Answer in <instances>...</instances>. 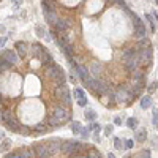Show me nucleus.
<instances>
[{
	"instance_id": "49530a36",
	"label": "nucleus",
	"mask_w": 158,
	"mask_h": 158,
	"mask_svg": "<svg viewBox=\"0 0 158 158\" xmlns=\"http://www.w3.org/2000/svg\"><path fill=\"white\" fill-rule=\"evenodd\" d=\"M114 123H115V125H122V119L120 117H115L114 119Z\"/></svg>"
},
{
	"instance_id": "412c9836",
	"label": "nucleus",
	"mask_w": 158,
	"mask_h": 158,
	"mask_svg": "<svg viewBox=\"0 0 158 158\" xmlns=\"http://www.w3.org/2000/svg\"><path fill=\"white\" fill-rule=\"evenodd\" d=\"M150 106H152V98H150L149 95L142 97V98H141V108H142V109H149Z\"/></svg>"
},
{
	"instance_id": "8fccbe9b",
	"label": "nucleus",
	"mask_w": 158,
	"mask_h": 158,
	"mask_svg": "<svg viewBox=\"0 0 158 158\" xmlns=\"http://www.w3.org/2000/svg\"><path fill=\"white\" fill-rule=\"evenodd\" d=\"M108 158H115V155L114 153H108Z\"/></svg>"
},
{
	"instance_id": "423d86ee",
	"label": "nucleus",
	"mask_w": 158,
	"mask_h": 158,
	"mask_svg": "<svg viewBox=\"0 0 158 158\" xmlns=\"http://www.w3.org/2000/svg\"><path fill=\"white\" fill-rule=\"evenodd\" d=\"M33 152H35V156L37 158H51V153H49V150H47V147H46L44 142L33 146Z\"/></svg>"
},
{
	"instance_id": "603ef678",
	"label": "nucleus",
	"mask_w": 158,
	"mask_h": 158,
	"mask_svg": "<svg viewBox=\"0 0 158 158\" xmlns=\"http://www.w3.org/2000/svg\"><path fill=\"white\" fill-rule=\"evenodd\" d=\"M156 128H158V125H156Z\"/></svg>"
},
{
	"instance_id": "e433bc0d",
	"label": "nucleus",
	"mask_w": 158,
	"mask_h": 158,
	"mask_svg": "<svg viewBox=\"0 0 158 158\" xmlns=\"http://www.w3.org/2000/svg\"><path fill=\"white\" fill-rule=\"evenodd\" d=\"M37 33H38V37H44V35H46V32H44V27L38 25V27H37Z\"/></svg>"
},
{
	"instance_id": "de8ad7c7",
	"label": "nucleus",
	"mask_w": 158,
	"mask_h": 158,
	"mask_svg": "<svg viewBox=\"0 0 158 158\" xmlns=\"http://www.w3.org/2000/svg\"><path fill=\"white\" fill-rule=\"evenodd\" d=\"M100 128V125H98V123H92V125H90V128H89V130H98Z\"/></svg>"
},
{
	"instance_id": "cd10ccee",
	"label": "nucleus",
	"mask_w": 158,
	"mask_h": 158,
	"mask_svg": "<svg viewBox=\"0 0 158 158\" xmlns=\"http://www.w3.org/2000/svg\"><path fill=\"white\" fill-rule=\"evenodd\" d=\"M84 115H85L87 120H95V119H97V112H95L93 109H87Z\"/></svg>"
},
{
	"instance_id": "393cba45",
	"label": "nucleus",
	"mask_w": 158,
	"mask_h": 158,
	"mask_svg": "<svg viewBox=\"0 0 158 158\" xmlns=\"http://www.w3.org/2000/svg\"><path fill=\"white\" fill-rule=\"evenodd\" d=\"M147 139V133H146V130H139L138 133H136V141L138 142H144Z\"/></svg>"
},
{
	"instance_id": "3c124183",
	"label": "nucleus",
	"mask_w": 158,
	"mask_h": 158,
	"mask_svg": "<svg viewBox=\"0 0 158 158\" xmlns=\"http://www.w3.org/2000/svg\"><path fill=\"white\" fill-rule=\"evenodd\" d=\"M155 3H156V5H158V0H155Z\"/></svg>"
},
{
	"instance_id": "37998d69",
	"label": "nucleus",
	"mask_w": 158,
	"mask_h": 158,
	"mask_svg": "<svg viewBox=\"0 0 158 158\" xmlns=\"http://www.w3.org/2000/svg\"><path fill=\"white\" fill-rule=\"evenodd\" d=\"M153 123H155V125H158V109H155V111H153Z\"/></svg>"
},
{
	"instance_id": "2eb2a0df",
	"label": "nucleus",
	"mask_w": 158,
	"mask_h": 158,
	"mask_svg": "<svg viewBox=\"0 0 158 158\" xmlns=\"http://www.w3.org/2000/svg\"><path fill=\"white\" fill-rule=\"evenodd\" d=\"M46 125L49 127L51 130H56V128H59V127L62 125V122H60L59 119H56L54 115H49V117H47V120H46Z\"/></svg>"
},
{
	"instance_id": "72a5a7b5",
	"label": "nucleus",
	"mask_w": 158,
	"mask_h": 158,
	"mask_svg": "<svg viewBox=\"0 0 158 158\" xmlns=\"http://www.w3.org/2000/svg\"><path fill=\"white\" fill-rule=\"evenodd\" d=\"M100 70H101V65H100V63H97V62H95V63H92V73H93V74H98Z\"/></svg>"
},
{
	"instance_id": "ea45409f",
	"label": "nucleus",
	"mask_w": 158,
	"mask_h": 158,
	"mask_svg": "<svg viewBox=\"0 0 158 158\" xmlns=\"http://www.w3.org/2000/svg\"><path fill=\"white\" fill-rule=\"evenodd\" d=\"M93 139L97 141V142H100V128H98V130H95V133H93Z\"/></svg>"
},
{
	"instance_id": "09e8293b",
	"label": "nucleus",
	"mask_w": 158,
	"mask_h": 158,
	"mask_svg": "<svg viewBox=\"0 0 158 158\" xmlns=\"http://www.w3.org/2000/svg\"><path fill=\"white\" fill-rule=\"evenodd\" d=\"M105 131H106V134H109V133L112 131V128H111V127H106V128H105Z\"/></svg>"
},
{
	"instance_id": "20e7f679",
	"label": "nucleus",
	"mask_w": 158,
	"mask_h": 158,
	"mask_svg": "<svg viewBox=\"0 0 158 158\" xmlns=\"http://www.w3.org/2000/svg\"><path fill=\"white\" fill-rule=\"evenodd\" d=\"M79 149H82V144L78 141H63L60 146V152H63L66 155H73V153H76Z\"/></svg>"
},
{
	"instance_id": "dca6fc26",
	"label": "nucleus",
	"mask_w": 158,
	"mask_h": 158,
	"mask_svg": "<svg viewBox=\"0 0 158 158\" xmlns=\"http://www.w3.org/2000/svg\"><path fill=\"white\" fill-rule=\"evenodd\" d=\"M44 19H46V22L47 24H56L57 22V15H56V13H54V11H44Z\"/></svg>"
},
{
	"instance_id": "0eeeda50",
	"label": "nucleus",
	"mask_w": 158,
	"mask_h": 158,
	"mask_svg": "<svg viewBox=\"0 0 158 158\" xmlns=\"http://www.w3.org/2000/svg\"><path fill=\"white\" fill-rule=\"evenodd\" d=\"M133 19H134V37L141 40L146 37V27H144L142 21L138 16H133Z\"/></svg>"
},
{
	"instance_id": "bb28decb",
	"label": "nucleus",
	"mask_w": 158,
	"mask_h": 158,
	"mask_svg": "<svg viewBox=\"0 0 158 158\" xmlns=\"http://www.w3.org/2000/svg\"><path fill=\"white\" fill-rule=\"evenodd\" d=\"M134 56H136V51L134 49H125V51H123V54H122V59L127 60V59H131Z\"/></svg>"
},
{
	"instance_id": "f257e3e1",
	"label": "nucleus",
	"mask_w": 158,
	"mask_h": 158,
	"mask_svg": "<svg viewBox=\"0 0 158 158\" xmlns=\"http://www.w3.org/2000/svg\"><path fill=\"white\" fill-rule=\"evenodd\" d=\"M46 74H47V78H49V79L54 81V84H56V85H63L66 82L65 71L62 70L59 65H56V63H51V65L46 66Z\"/></svg>"
},
{
	"instance_id": "79ce46f5",
	"label": "nucleus",
	"mask_w": 158,
	"mask_h": 158,
	"mask_svg": "<svg viewBox=\"0 0 158 158\" xmlns=\"http://www.w3.org/2000/svg\"><path fill=\"white\" fill-rule=\"evenodd\" d=\"M78 105H79V106H82V108H84V106L87 105V98L84 97V98H81V100H78Z\"/></svg>"
},
{
	"instance_id": "4c0bfd02",
	"label": "nucleus",
	"mask_w": 158,
	"mask_h": 158,
	"mask_svg": "<svg viewBox=\"0 0 158 158\" xmlns=\"http://www.w3.org/2000/svg\"><path fill=\"white\" fill-rule=\"evenodd\" d=\"M89 158H101V156L97 150H90V152H89Z\"/></svg>"
},
{
	"instance_id": "b1692460",
	"label": "nucleus",
	"mask_w": 158,
	"mask_h": 158,
	"mask_svg": "<svg viewBox=\"0 0 158 158\" xmlns=\"http://www.w3.org/2000/svg\"><path fill=\"white\" fill-rule=\"evenodd\" d=\"M62 49L65 51V54L68 56V59H73V54H74V49H73V46L70 44V43H66L63 47H62Z\"/></svg>"
},
{
	"instance_id": "f3484780",
	"label": "nucleus",
	"mask_w": 158,
	"mask_h": 158,
	"mask_svg": "<svg viewBox=\"0 0 158 158\" xmlns=\"http://www.w3.org/2000/svg\"><path fill=\"white\" fill-rule=\"evenodd\" d=\"M15 46H16L18 54H19L21 57H24L25 54H27V43H24V41H18V43H16Z\"/></svg>"
},
{
	"instance_id": "c03bdc74",
	"label": "nucleus",
	"mask_w": 158,
	"mask_h": 158,
	"mask_svg": "<svg viewBox=\"0 0 158 158\" xmlns=\"http://www.w3.org/2000/svg\"><path fill=\"white\" fill-rule=\"evenodd\" d=\"M6 40H8V38H6V37H0V49H2V47L5 46V43H6Z\"/></svg>"
},
{
	"instance_id": "a878e982",
	"label": "nucleus",
	"mask_w": 158,
	"mask_h": 158,
	"mask_svg": "<svg viewBox=\"0 0 158 158\" xmlns=\"http://www.w3.org/2000/svg\"><path fill=\"white\" fill-rule=\"evenodd\" d=\"M11 66H13V65H10L3 57H0V73H2V71H6V70H10Z\"/></svg>"
},
{
	"instance_id": "58836bf2",
	"label": "nucleus",
	"mask_w": 158,
	"mask_h": 158,
	"mask_svg": "<svg viewBox=\"0 0 158 158\" xmlns=\"http://www.w3.org/2000/svg\"><path fill=\"white\" fill-rule=\"evenodd\" d=\"M146 19L149 21V24H150V27H152V30H155V24H153V19H152V16H150V15H146Z\"/></svg>"
},
{
	"instance_id": "f8f14e48",
	"label": "nucleus",
	"mask_w": 158,
	"mask_h": 158,
	"mask_svg": "<svg viewBox=\"0 0 158 158\" xmlns=\"http://www.w3.org/2000/svg\"><path fill=\"white\" fill-rule=\"evenodd\" d=\"M123 63H125V68H127L128 71H134V70H138V66H139L138 54H136L134 57H131V59H127V60H123Z\"/></svg>"
},
{
	"instance_id": "7ed1b4c3",
	"label": "nucleus",
	"mask_w": 158,
	"mask_h": 158,
	"mask_svg": "<svg viewBox=\"0 0 158 158\" xmlns=\"http://www.w3.org/2000/svg\"><path fill=\"white\" fill-rule=\"evenodd\" d=\"M114 98H115V103H119V105H127V103L134 97L128 87H120L119 90L114 93Z\"/></svg>"
},
{
	"instance_id": "7c9ffc66",
	"label": "nucleus",
	"mask_w": 158,
	"mask_h": 158,
	"mask_svg": "<svg viewBox=\"0 0 158 158\" xmlns=\"http://www.w3.org/2000/svg\"><path fill=\"white\" fill-rule=\"evenodd\" d=\"M79 134H81V138H82V139H87L89 136H90V130H89V128H82Z\"/></svg>"
},
{
	"instance_id": "a18cd8bd",
	"label": "nucleus",
	"mask_w": 158,
	"mask_h": 158,
	"mask_svg": "<svg viewBox=\"0 0 158 158\" xmlns=\"http://www.w3.org/2000/svg\"><path fill=\"white\" fill-rule=\"evenodd\" d=\"M131 147H133V141H130V139L125 141V149H131Z\"/></svg>"
},
{
	"instance_id": "9d476101",
	"label": "nucleus",
	"mask_w": 158,
	"mask_h": 158,
	"mask_svg": "<svg viewBox=\"0 0 158 158\" xmlns=\"http://www.w3.org/2000/svg\"><path fill=\"white\" fill-rule=\"evenodd\" d=\"M44 144H46L47 150H49L51 156L60 152V146H62V142H60L59 139H49V141H47V142H44Z\"/></svg>"
},
{
	"instance_id": "5701e85b",
	"label": "nucleus",
	"mask_w": 158,
	"mask_h": 158,
	"mask_svg": "<svg viewBox=\"0 0 158 158\" xmlns=\"http://www.w3.org/2000/svg\"><path fill=\"white\" fill-rule=\"evenodd\" d=\"M70 127H71V131H73V134H79V133H81V130H82L81 123H79V122H76V120H73Z\"/></svg>"
},
{
	"instance_id": "6e6552de",
	"label": "nucleus",
	"mask_w": 158,
	"mask_h": 158,
	"mask_svg": "<svg viewBox=\"0 0 158 158\" xmlns=\"http://www.w3.org/2000/svg\"><path fill=\"white\" fill-rule=\"evenodd\" d=\"M52 115L56 119H59L60 122H63V120H70V112L66 111V108H63V106H57L56 109L52 111Z\"/></svg>"
},
{
	"instance_id": "a211bd4d",
	"label": "nucleus",
	"mask_w": 158,
	"mask_h": 158,
	"mask_svg": "<svg viewBox=\"0 0 158 158\" xmlns=\"http://www.w3.org/2000/svg\"><path fill=\"white\" fill-rule=\"evenodd\" d=\"M40 60H41V63H43L44 66H47V65H51V63H54V62H52V57H51V54H47L46 51H43V54H41V57H40Z\"/></svg>"
},
{
	"instance_id": "1a4fd4ad",
	"label": "nucleus",
	"mask_w": 158,
	"mask_h": 158,
	"mask_svg": "<svg viewBox=\"0 0 158 158\" xmlns=\"http://www.w3.org/2000/svg\"><path fill=\"white\" fill-rule=\"evenodd\" d=\"M0 57H3V59L10 63V65H16L18 62H19L18 54H16L15 51H11V49H5V51L2 52V56H0Z\"/></svg>"
},
{
	"instance_id": "4be33fe9",
	"label": "nucleus",
	"mask_w": 158,
	"mask_h": 158,
	"mask_svg": "<svg viewBox=\"0 0 158 158\" xmlns=\"http://www.w3.org/2000/svg\"><path fill=\"white\" fill-rule=\"evenodd\" d=\"M43 46L41 44H35V46H32V52H33V57H37V59H40L41 57V54H43Z\"/></svg>"
},
{
	"instance_id": "2f4dec72",
	"label": "nucleus",
	"mask_w": 158,
	"mask_h": 158,
	"mask_svg": "<svg viewBox=\"0 0 158 158\" xmlns=\"http://www.w3.org/2000/svg\"><path fill=\"white\" fill-rule=\"evenodd\" d=\"M10 146H11V142H10V139H6L2 146H0V152H6V150L10 149Z\"/></svg>"
},
{
	"instance_id": "aec40b11",
	"label": "nucleus",
	"mask_w": 158,
	"mask_h": 158,
	"mask_svg": "<svg viewBox=\"0 0 158 158\" xmlns=\"http://www.w3.org/2000/svg\"><path fill=\"white\" fill-rule=\"evenodd\" d=\"M49 127L46 125V123H37L35 127H33V131H37V133H46V131H49Z\"/></svg>"
},
{
	"instance_id": "c756f323",
	"label": "nucleus",
	"mask_w": 158,
	"mask_h": 158,
	"mask_svg": "<svg viewBox=\"0 0 158 158\" xmlns=\"http://www.w3.org/2000/svg\"><path fill=\"white\" fill-rule=\"evenodd\" d=\"M18 133L24 134V136H29V134H30V128L25 127V125H24V127H19V131H18Z\"/></svg>"
},
{
	"instance_id": "a19ab883",
	"label": "nucleus",
	"mask_w": 158,
	"mask_h": 158,
	"mask_svg": "<svg viewBox=\"0 0 158 158\" xmlns=\"http://www.w3.org/2000/svg\"><path fill=\"white\" fill-rule=\"evenodd\" d=\"M156 85H158V84H156V82H153V84H150V87L147 89V90H149V93H152V92H155V90H156Z\"/></svg>"
},
{
	"instance_id": "c9c22d12",
	"label": "nucleus",
	"mask_w": 158,
	"mask_h": 158,
	"mask_svg": "<svg viewBox=\"0 0 158 158\" xmlns=\"http://www.w3.org/2000/svg\"><path fill=\"white\" fill-rule=\"evenodd\" d=\"M134 158H150V152L149 150H144V152H141L138 156H134Z\"/></svg>"
},
{
	"instance_id": "39448f33",
	"label": "nucleus",
	"mask_w": 158,
	"mask_h": 158,
	"mask_svg": "<svg viewBox=\"0 0 158 158\" xmlns=\"http://www.w3.org/2000/svg\"><path fill=\"white\" fill-rule=\"evenodd\" d=\"M138 60H139V65H149L150 60H152V49L150 46L147 47H141V51L138 52Z\"/></svg>"
},
{
	"instance_id": "6ab92c4d",
	"label": "nucleus",
	"mask_w": 158,
	"mask_h": 158,
	"mask_svg": "<svg viewBox=\"0 0 158 158\" xmlns=\"http://www.w3.org/2000/svg\"><path fill=\"white\" fill-rule=\"evenodd\" d=\"M19 153L22 155V158H37V156H35V152H33V149L22 147V150H21Z\"/></svg>"
},
{
	"instance_id": "473e14b6",
	"label": "nucleus",
	"mask_w": 158,
	"mask_h": 158,
	"mask_svg": "<svg viewBox=\"0 0 158 158\" xmlns=\"http://www.w3.org/2000/svg\"><path fill=\"white\" fill-rule=\"evenodd\" d=\"M74 97H76L78 100H81V98H84L85 95H84V92H82L81 89H74Z\"/></svg>"
},
{
	"instance_id": "9b49d317",
	"label": "nucleus",
	"mask_w": 158,
	"mask_h": 158,
	"mask_svg": "<svg viewBox=\"0 0 158 158\" xmlns=\"http://www.w3.org/2000/svg\"><path fill=\"white\" fill-rule=\"evenodd\" d=\"M71 66H74V71H76L78 78H79L81 81H85V79L89 78V70H87L85 66H82V65H76L74 62L71 63Z\"/></svg>"
},
{
	"instance_id": "ddd939ff",
	"label": "nucleus",
	"mask_w": 158,
	"mask_h": 158,
	"mask_svg": "<svg viewBox=\"0 0 158 158\" xmlns=\"http://www.w3.org/2000/svg\"><path fill=\"white\" fill-rule=\"evenodd\" d=\"M133 73V79H134V85H139L144 89V85H146V79H144V73L139 71V70H134L131 71Z\"/></svg>"
},
{
	"instance_id": "f03ea898",
	"label": "nucleus",
	"mask_w": 158,
	"mask_h": 158,
	"mask_svg": "<svg viewBox=\"0 0 158 158\" xmlns=\"http://www.w3.org/2000/svg\"><path fill=\"white\" fill-rule=\"evenodd\" d=\"M54 97H56L59 101H60V105L66 108V106H70V92H68V87L63 84V85H56V90H54Z\"/></svg>"
},
{
	"instance_id": "f704fd0d",
	"label": "nucleus",
	"mask_w": 158,
	"mask_h": 158,
	"mask_svg": "<svg viewBox=\"0 0 158 158\" xmlns=\"http://www.w3.org/2000/svg\"><path fill=\"white\" fill-rule=\"evenodd\" d=\"M114 146H115V149H117V150H123V144H122V141L119 138L114 139Z\"/></svg>"
},
{
	"instance_id": "4468645a",
	"label": "nucleus",
	"mask_w": 158,
	"mask_h": 158,
	"mask_svg": "<svg viewBox=\"0 0 158 158\" xmlns=\"http://www.w3.org/2000/svg\"><path fill=\"white\" fill-rule=\"evenodd\" d=\"M54 27H56L57 33H65L68 30V27H70V22L65 21V19H57V22L54 24Z\"/></svg>"
},
{
	"instance_id": "c85d7f7f",
	"label": "nucleus",
	"mask_w": 158,
	"mask_h": 158,
	"mask_svg": "<svg viewBox=\"0 0 158 158\" xmlns=\"http://www.w3.org/2000/svg\"><path fill=\"white\" fill-rule=\"evenodd\" d=\"M127 123H128V127L131 128V130H134V128H136V125H138V119H134V117H130V119L127 120Z\"/></svg>"
}]
</instances>
